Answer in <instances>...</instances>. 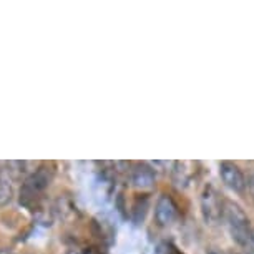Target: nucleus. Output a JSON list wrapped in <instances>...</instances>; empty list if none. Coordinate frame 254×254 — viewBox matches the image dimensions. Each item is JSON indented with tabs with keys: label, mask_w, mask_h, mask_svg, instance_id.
Here are the masks:
<instances>
[{
	"label": "nucleus",
	"mask_w": 254,
	"mask_h": 254,
	"mask_svg": "<svg viewBox=\"0 0 254 254\" xmlns=\"http://www.w3.org/2000/svg\"><path fill=\"white\" fill-rule=\"evenodd\" d=\"M223 219L226 221L228 231L231 234L233 241L239 244L241 248H251L254 243V229L251 226L248 214L244 209L234 201L224 203V214Z\"/></svg>",
	"instance_id": "obj_1"
},
{
	"label": "nucleus",
	"mask_w": 254,
	"mask_h": 254,
	"mask_svg": "<svg viewBox=\"0 0 254 254\" xmlns=\"http://www.w3.org/2000/svg\"><path fill=\"white\" fill-rule=\"evenodd\" d=\"M52 178H54V170H52L49 165L38 166L37 170L22 183L20 204L38 213V211L42 209L40 196L44 194V191L47 188H49Z\"/></svg>",
	"instance_id": "obj_2"
},
{
	"label": "nucleus",
	"mask_w": 254,
	"mask_h": 254,
	"mask_svg": "<svg viewBox=\"0 0 254 254\" xmlns=\"http://www.w3.org/2000/svg\"><path fill=\"white\" fill-rule=\"evenodd\" d=\"M201 203V213H203V218L206 223L209 224H216L223 219L224 214V201L221 198V194L218 193V190L214 186H204L203 193H201L199 198Z\"/></svg>",
	"instance_id": "obj_3"
},
{
	"label": "nucleus",
	"mask_w": 254,
	"mask_h": 254,
	"mask_svg": "<svg viewBox=\"0 0 254 254\" xmlns=\"http://www.w3.org/2000/svg\"><path fill=\"white\" fill-rule=\"evenodd\" d=\"M219 176H221L223 183L229 190H233L234 193H244L248 181L243 170L238 165H234L231 161H221L219 163Z\"/></svg>",
	"instance_id": "obj_4"
},
{
	"label": "nucleus",
	"mask_w": 254,
	"mask_h": 254,
	"mask_svg": "<svg viewBox=\"0 0 254 254\" xmlns=\"http://www.w3.org/2000/svg\"><path fill=\"white\" fill-rule=\"evenodd\" d=\"M180 216L178 206L170 194H161L155 204V219L160 226H170Z\"/></svg>",
	"instance_id": "obj_5"
},
{
	"label": "nucleus",
	"mask_w": 254,
	"mask_h": 254,
	"mask_svg": "<svg viewBox=\"0 0 254 254\" xmlns=\"http://www.w3.org/2000/svg\"><path fill=\"white\" fill-rule=\"evenodd\" d=\"M52 211H54V216L62 219V221H73V219L78 216V206H76L75 199L71 198L70 194H60L59 198L55 199L54 206H52Z\"/></svg>",
	"instance_id": "obj_6"
},
{
	"label": "nucleus",
	"mask_w": 254,
	"mask_h": 254,
	"mask_svg": "<svg viewBox=\"0 0 254 254\" xmlns=\"http://www.w3.org/2000/svg\"><path fill=\"white\" fill-rule=\"evenodd\" d=\"M131 185L133 188L146 191L151 190L155 185V170L151 166H148L146 163H138V165L131 170Z\"/></svg>",
	"instance_id": "obj_7"
},
{
	"label": "nucleus",
	"mask_w": 254,
	"mask_h": 254,
	"mask_svg": "<svg viewBox=\"0 0 254 254\" xmlns=\"http://www.w3.org/2000/svg\"><path fill=\"white\" fill-rule=\"evenodd\" d=\"M171 176H173V183L178 186V188H186L194 176V163H191V161L173 163Z\"/></svg>",
	"instance_id": "obj_8"
},
{
	"label": "nucleus",
	"mask_w": 254,
	"mask_h": 254,
	"mask_svg": "<svg viewBox=\"0 0 254 254\" xmlns=\"http://www.w3.org/2000/svg\"><path fill=\"white\" fill-rule=\"evenodd\" d=\"M13 198V180L7 168H0V208L7 206Z\"/></svg>",
	"instance_id": "obj_9"
},
{
	"label": "nucleus",
	"mask_w": 254,
	"mask_h": 254,
	"mask_svg": "<svg viewBox=\"0 0 254 254\" xmlns=\"http://www.w3.org/2000/svg\"><path fill=\"white\" fill-rule=\"evenodd\" d=\"M150 209V198L146 194H140L136 196L135 201L131 203V209H130V216L135 224H140L145 221V216Z\"/></svg>",
	"instance_id": "obj_10"
},
{
	"label": "nucleus",
	"mask_w": 254,
	"mask_h": 254,
	"mask_svg": "<svg viewBox=\"0 0 254 254\" xmlns=\"http://www.w3.org/2000/svg\"><path fill=\"white\" fill-rule=\"evenodd\" d=\"M93 228L97 236L105 243H112L115 239V228L112 226V223L107 221V219H95L93 221Z\"/></svg>",
	"instance_id": "obj_11"
},
{
	"label": "nucleus",
	"mask_w": 254,
	"mask_h": 254,
	"mask_svg": "<svg viewBox=\"0 0 254 254\" xmlns=\"http://www.w3.org/2000/svg\"><path fill=\"white\" fill-rule=\"evenodd\" d=\"M81 254H108V253L98 246H88V248L81 249Z\"/></svg>",
	"instance_id": "obj_12"
},
{
	"label": "nucleus",
	"mask_w": 254,
	"mask_h": 254,
	"mask_svg": "<svg viewBox=\"0 0 254 254\" xmlns=\"http://www.w3.org/2000/svg\"><path fill=\"white\" fill-rule=\"evenodd\" d=\"M66 254H81V251H80V253H78V251H76V253H75V251H70V253H66Z\"/></svg>",
	"instance_id": "obj_13"
}]
</instances>
